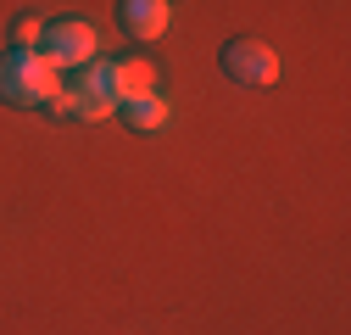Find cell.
<instances>
[{
	"instance_id": "obj_1",
	"label": "cell",
	"mask_w": 351,
	"mask_h": 335,
	"mask_svg": "<svg viewBox=\"0 0 351 335\" xmlns=\"http://www.w3.org/2000/svg\"><path fill=\"white\" fill-rule=\"evenodd\" d=\"M62 84H67V73L51 67L39 51H6L0 56V101H12V106H51L62 95Z\"/></svg>"
},
{
	"instance_id": "obj_2",
	"label": "cell",
	"mask_w": 351,
	"mask_h": 335,
	"mask_svg": "<svg viewBox=\"0 0 351 335\" xmlns=\"http://www.w3.org/2000/svg\"><path fill=\"white\" fill-rule=\"evenodd\" d=\"M56 117H78V123H101L117 112V95H112V62H90V67H78L67 84H62V95L51 101Z\"/></svg>"
},
{
	"instance_id": "obj_3",
	"label": "cell",
	"mask_w": 351,
	"mask_h": 335,
	"mask_svg": "<svg viewBox=\"0 0 351 335\" xmlns=\"http://www.w3.org/2000/svg\"><path fill=\"white\" fill-rule=\"evenodd\" d=\"M39 56H45L51 67H62V73L90 67V62H95V23H84V17H62V23H51L45 39H39Z\"/></svg>"
},
{
	"instance_id": "obj_4",
	"label": "cell",
	"mask_w": 351,
	"mask_h": 335,
	"mask_svg": "<svg viewBox=\"0 0 351 335\" xmlns=\"http://www.w3.org/2000/svg\"><path fill=\"white\" fill-rule=\"evenodd\" d=\"M223 73L234 84L262 90V84L279 78V56H274V45H262V39H234V45H223Z\"/></svg>"
},
{
	"instance_id": "obj_5",
	"label": "cell",
	"mask_w": 351,
	"mask_h": 335,
	"mask_svg": "<svg viewBox=\"0 0 351 335\" xmlns=\"http://www.w3.org/2000/svg\"><path fill=\"white\" fill-rule=\"evenodd\" d=\"M156 78H162V73H156V62H145V56H123V62H112V95H117V106L151 95Z\"/></svg>"
},
{
	"instance_id": "obj_6",
	"label": "cell",
	"mask_w": 351,
	"mask_h": 335,
	"mask_svg": "<svg viewBox=\"0 0 351 335\" xmlns=\"http://www.w3.org/2000/svg\"><path fill=\"white\" fill-rule=\"evenodd\" d=\"M117 23L134 34V39H162L173 12H167V0H123L117 6Z\"/></svg>"
},
{
	"instance_id": "obj_7",
	"label": "cell",
	"mask_w": 351,
	"mask_h": 335,
	"mask_svg": "<svg viewBox=\"0 0 351 335\" xmlns=\"http://www.w3.org/2000/svg\"><path fill=\"white\" fill-rule=\"evenodd\" d=\"M117 112L128 117V129H140V135L167 129V117H173V106H167V95H162V90H151V95H140V101H128V106H117Z\"/></svg>"
},
{
	"instance_id": "obj_8",
	"label": "cell",
	"mask_w": 351,
	"mask_h": 335,
	"mask_svg": "<svg viewBox=\"0 0 351 335\" xmlns=\"http://www.w3.org/2000/svg\"><path fill=\"white\" fill-rule=\"evenodd\" d=\"M39 39H45V23H39L34 12H23L17 28H12V51H39Z\"/></svg>"
}]
</instances>
